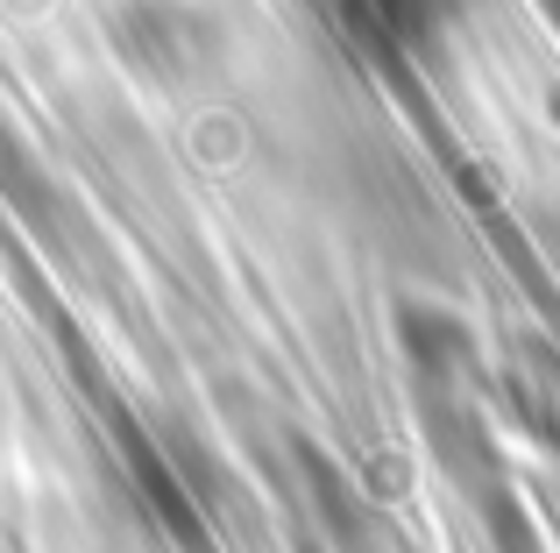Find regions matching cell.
I'll use <instances>...</instances> for the list:
<instances>
[{
  "label": "cell",
  "instance_id": "obj_1",
  "mask_svg": "<svg viewBox=\"0 0 560 553\" xmlns=\"http://www.w3.org/2000/svg\"><path fill=\"white\" fill-rule=\"evenodd\" d=\"M107 43L150 85H199L220 64V22L199 0H121L107 14Z\"/></svg>",
  "mask_w": 560,
  "mask_h": 553
}]
</instances>
